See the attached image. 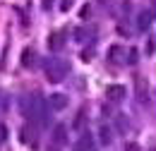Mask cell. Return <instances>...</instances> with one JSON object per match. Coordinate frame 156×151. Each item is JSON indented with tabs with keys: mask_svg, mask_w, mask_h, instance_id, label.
Returning a JSON list of instances; mask_svg holds the SVG:
<instances>
[{
	"mask_svg": "<svg viewBox=\"0 0 156 151\" xmlns=\"http://www.w3.org/2000/svg\"><path fill=\"white\" fill-rule=\"evenodd\" d=\"M22 108H24V115H27L31 122L46 125V120H48V103H46L43 96L34 94V96H29V98H24V101H22Z\"/></svg>",
	"mask_w": 156,
	"mask_h": 151,
	"instance_id": "6da1fadb",
	"label": "cell"
},
{
	"mask_svg": "<svg viewBox=\"0 0 156 151\" xmlns=\"http://www.w3.org/2000/svg\"><path fill=\"white\" fill-rule=\"evenodd\" d=\"M46 79L51 82V84H58V82H62L65 79V75H67V62L65 60H60V58H48L46 60Z\"/></svg>",
	"mask_w": 156,
	"mask_h": 151,
	"instance_id": "7a4b0ae2",
	"label": "cell"
},
{
	"mask_svg": "<svg viewBox=\"0 0 156 151\" xmlns=\"http://www.w3.org/2000/svg\"><path fill=\"white\" fill-rule=\"evenodd\" d=\"M65 31H53L51 36H48V48L53 51V53H60L62 51V46H65Z\"/></svg>",
	"mask_w": 156,
	"mask_h": 151,
	"instance_id": "3957f363",
	"label": "cell"
},
{
	"mask_svg": "<svg viewBox=\"0 0 156 151\" xmlns=\"http://www.w3.org/2000/svg\"><path fill=\"white\" fill-rule=\"evenodd\" d=\"M75 151H96V142L89 132H84L79 137V142L75 144Z\"/></svg>",
	"mask_w": 156,
	"mask_h": 151,
	"instance_id": "277c9868",
	"label": "cell"
},
{
	"mask_svg": "<svg viewBox=\"0 0 156 151\" xmlns=\"http://www.w3.org/2000/svg\"><path fill=\"white\" fill-rule=\"evenodd\" d=\"M51 139H53V146L67 144V127H65V125H55L53 132H51Z\"/></svg>",
	"mask_w": 156,
	"mask_h": 151,
	"instance_id": "5b68a950",
	"label": "cell"
},
{
	"mask_svg": "<svg viewBox=\"0 0 156 151\" xmlns=\"http://www.w3.org/2000/svg\"><path fill=\"white\" fill-rule=\"evenodd\" d=\"M46 103H48L53 111H62V108H67V94H51Z\"/></svg>",
	"mask_w": 156,
	"mask_h": 151,
	"instance_id": "8992f818",
	"label": "cell"
},
{
	"mask_svg": "<svg viewBox=\"0 0 156 151\" xmlns=\"http://www.w3.org/2000/svg\"><path fill=\"white\" fill-rule=\"evenodd\" d=\"M106 98L113 101V103L122 101V98H125V86H120V84H111V86L106 89Z\"/></svg>",
	"mask_w": 156,
	"mask_h": 151,
	"instance_id": "52a82bcc",
	"label": "cell"
},
{
	"mask_svg": "<svg viewBox=\"0 0 156 151\" xmlns=\"http://www.w3.org/2000/svg\"><path fill=\"white\" fill-rule=\"evenodd\" d=\"M151 22H154V12H151V10H144V12H139V17H137V29H139V31H147V29L151 26Z\"/></svg>",
	"mask_w": 156,
	"mask_h": 151,
	"instance_id": "ba28073f",
	"label": "cell"
},
{
	"mask_svg": "<svg viewBox=\"0 0 156 151\" xmlns=\"http://www.w3.org/2000/svg\"><path fill=\"white\" fill-rule=\"evenodd\" d=\"M22 65L24 67H36V53L31 48H24L22 51Z\"/></svg>",
	"mask_w": 156,
	"mask_h": 151,
	"instance_id": "9c48e42d",
	"label": "cell"
},
{
	"mask_svg": "<svg viewBox=\"0 0 156 151\" xmlns=\"http://www.w3.org/2000/svg\"><path fill=\"white\" fill-rule=\"evenodd\" d=\"M20 137H22V142H24V144H31V146H36V134L31 132V130H27V127H24Z\"/></svg>",
	"mask_w": 156,
	"mask_h": 151,
	"instance_id": "30bf717a",
	"label": "cell"
},
{
	"mask_svg": "<svg viewBox=\"0 0 156 151\" xmlns=\"http://www.w3.org/2000/svg\"><path fill=\"white\" fill-rule=\"evenodd\" d=\"M108 53H111V60H113V62H122V48H120V46H113Z\"/></svg>",
	"mask_w": 156,
	"mask_h": 151,
	"instance_id": "8fae6325",
	"label": "cell"
},
{
	"mask_svg": "<svg viewBox=\"0 0 156 151\" xmlns=\"http://www.w3.org/2000/svg\"><path fill=\"white\" fill-rule=\"evenodd\" d=\"M101 142L103 144H111V130L108 127H101Z\"/></svg>",
	"mask_w": 156,
	"mask_h": 151,
	"instance_id": "7c38bea8",
	"label": "cell"
},
{
	"mask_svg": "<svg viewBox=\"0 0 156 151\" xmlns=\"http://www.w3.org/2000/svg\"><path fill=\"white\" fill-rule=\"evenodd\" d=\"M89 15H91V7H89V5H84V7L79 10V17H82V19H89Z\"/></svg>",
	"mask_w": 156,
	"mask_h": 151,
	"instance_id": "4fadbf2b",
	"label": "cell"
},
{
	"mask_svg": "<svg viewBox=\"0 0 156 151\" xmlns=\"http://www.w3.org/2000/svg\"><path fill=\"white\" fill-rule=\"evenodd\" d=\"M72 5H75V0H62V2H60V10H62V12H67Z\"/></svg>",
	"mask_w": 156,
	"mask_h": 151,
	"instance_id": "5bb4252c",
	"label": "cell"
},
{
	"mask_svg": "<svg viewBox=\"0 0 156 151\" xmlns=\"http://www.w3.org/2000/svg\"><path fill=\"white\" fill-rule=\"evenodd\" d=\"M147 55H154V38L147 41Z\"/></svg>",
	"mask_w": 156,
	"mask_h": 151,
	"instance_id": "9a60e30c",
	"label": "cell"
},
{
	"mask_svg": "<svg viewBox=\"0 0 156 151\" xmlns=\"http://www.w3.org/2000/svg\"><path fill=\"white\" fill-rule=\"evenodd\" d=\"M125 151H142V149H139V144L130 142V144H125Z\"/></svg>",
	"mask_w": 156,
	"mask_h": 151,
	"instance_id": "2e32d148",
	"label": "cell"
},
{
	"mask_svg": "<svg viewBox=\"0 0 156 151\" xmlns=\"http://www.w3.org/2000/svg\"><path fill=\"white\" fill-rule=\"evenodd\" d=\"M130 62H137V51H130Z\"/></svg>",
	"mask_w": 156,
	"mask_h": 151,
	"instance_id": "e0dca14e",
	"label": "cell"
},
{
	"mask_svg": "<svg viewBox=\"0 0 156 151\" xmlns=\"http://www.w3.org/2000/svg\"><path fill=\"white\" fill-rule=\"evenodd\" d=\"M48 151H58V146H51V149H48Z\"/></svg>",
	"mask_w": 156,
	"mask_h": 151,
	"instance_id": "ac0fdd59",
	"label": "cell"
}]
</instances>
